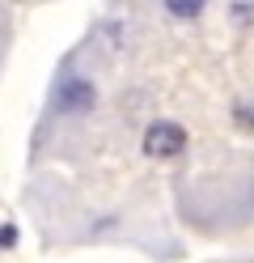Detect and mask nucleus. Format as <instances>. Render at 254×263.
Segmentation results:
<instances>
[{"label":"nucleus","instance_id":"1","mask_svg":"<svg viewBox=\"0 0 254 263\" xmlns=\"http://www.w3.org/2000/svg\"><path fill=\"white\" fill-rule=\"evenodd\" d=\"M186 144H191V136H186V127L174 123V119H157L144 132V153L157 157V161H169V157L186 153Z\"/></svg>","mask_w":254,"mask_h":263},{"label":"nucleus","instance_id":"2","mask_svg":"<svg viewBox=\"0 0 254 263\" xmlns=\"http://www.w3.org/2000/svg\"><path fill=\"white\" fill-rule=\"evenodd\" d=\"M97 106V85L89 77H76L68 72L60 85H55V110L60 115H89Z\"/></svg>","mask_w":254,"mask_h":263},{"label":"nucleus","instance_id":"3","mask_svg":"<svg viewBox=\"0 0 254 263\" xmlns=\"http://www.w3.org/2000/svg\"><path fill=\"white\" fill-rule=\"evenodd\" d=\"M161 5L169 9V17H178V22H195L203 9H208V0H161Z\"/></svg>","mask_w":254,"mask_h":263},{"label":"nucleus","instance_id":"4","mask_svg":"<svg viewBox=\"0 0 254 263\" xmlns=\"http://www.w3.org/2000/svg\"><path fill=\"white\" fill-rule=\"evenodd\" d=\"M233 119L242 123L246 132H254V98H246V102H237V106H233Z\"/></svg>","mask_w":254,"mask_h":263},{"label":"nucleus","instance_id":"5","mask_svg":"<svg viewBox=\"0 0 254 263\" xmlns=\"http://www.w3.org/2000/svg\"><path fill=\"white\" fill-rule=\"evenodd\" d=\"M13 246H17V225H0V251H13Z\"/></svg>","mask_w":254,"mask_h":263},{"label":"nucleus","instance_id":"6","mask_svg":"<svg viewBox=\"0 0 254 263\" xmlns=\"http://www.w3.org/2000/svg\"><path fill=\"white\" fill-rule=\"evenodd\" d=\"M250 13H254V0H233V17L242 22V26L250 22Z\"/></svg>","mask_w":254,"mask_h":263}]
</instances>
